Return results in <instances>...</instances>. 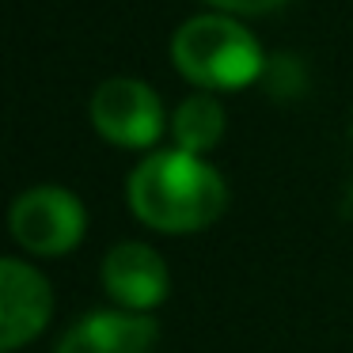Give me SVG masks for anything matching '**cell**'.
<instances>
[{
    "label": "cell",
    "mask_w": 353,
    "mask_h": 353,
    "mask_svg": "<svg viewBox=\"0 0 353 353\" xmlns=\"http://www.w3.org/2000/svg\"><path fill=\"white\" fill-rule=\"evenodd\" d=\"M88 114L95 133L118 148H152L168 130L160 95L133 77L103 80L88 103Z\"/></svg>",
    "instance_id": "4"
},
{
    "label": "cell",
    "mask_w": 353,
    "mask_h": 353,
    "mask_svg": "<svg viewBox=\"0 0 353 353\" xmlns=\"http://www.w3.org/2000/svg\"><path fill=\"white\" fill-rule=\"evenodd\" d=\"M8 228H12V239L27 254L57 259V254H69L80 247L88 228V213H84V201L65 186H31L12 201Z\"/></svg>",
    "instance_id": "3"
},
{
    "label": "cell",
    "mask_w": 353,
    "mask_h": 353,
    "mask_svg": "<svg viewBox=\"0 0 353 353\" xmlns=\"http://www.w3.org/2000/svg\"><path fill=\"white\" fill-rule=\"evenodd\" d=\"M125 194L133 216L163 236H190L209 228L228 205V186L221 171L183 148L145 156L133 168Z\"/></svg>",
    "instance_id": "1"
},
{
    "label": "cell",
    "mask_w": 353,
    "mask_h": 353,
    "mask_svg": "<svg viewBox=\"0 0 353 353\" xmlns=\"http://www.w3.org/2000/svg\"><path fill=\"white\" fill-rule=\"evenodd\" d=\"M213 8H221L224 16H266V12L285 8L289 0H209Z\"/></svg>",
    "instance_id": "9"
},
{
    "label": "cell",
    "mask_w": 353,
    "mask_h": 353,
    "mask_svg": "<svg viewBox=\"0 0 353 353\" xmlns=\"http://www.w3.org/2000/svg\"><path fill=\"white\" fill-rule=\"evenodd\" d=\"M156 319L125 307H99L88 312L61 334L54 353H152Z\"/></svg>",
    "instance_id": "7"
},
{
    "label": "cell",
    "mask_w": 353,
    "mask_h": 353,
    "mask_svg": "<svg viewBox=\"0 0 353 353\" xmlns=\"http://www.w3.org/2000/svg\"><path fill=\"white\" fill-rule=\"evenodd\" d=\"M171 137H175V148L194 152V156H201V152L221 145L224 107L213 99V92H194L179 103L175 114H171Z\"/></svg>",
    "instance_id": "8"
},
{
    "label": "cell",
    "mask_w": 353,
    "mask_h": 353,
    "mask_svg": "<svg viewBox=\"0 0 353 353\" xmlns=\"http://www.w3.org/2000/svg\"><path fill=\"white\" fill-rule=\"evenodd\" d=\"M171 65L201 92H239L266 69L262 46L236 16H194L171 39Z\"/></svg>",
    "instance_id": "2"
},
{
    "label": "cell",
    "mask_w": 353,
    "mask_h": 353,
    "mask_svg": "<svg viewBox=\"0 0 353 353\" xmlns=\"http://www.w3.org/2000/svg\"><path fill=\"white\" fill-rule=\"evenodd\" d=\"M54 289L23 259H0V350L16 353L50 327Z\"/></svg>",
    "instance_id": "5"
},
{
    "label": "cell",
    "mask_w": 353,
    "mask_h": 353,
    "mask_svg": "<svg viewBox=\"0 0 353 353\" xmlns=\"http://www.w3.org/2000/svg\"><path fill=\"white\" fill-rule=\"evenodd\" d=\"M103 289L114 300V307L125 312H152L168 300L171 292V274L160 251L137 239L114 243L103 259Z\"/></svg>",
    "instance_id": "6"
}]
</instances>
